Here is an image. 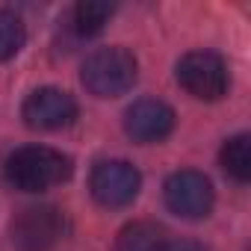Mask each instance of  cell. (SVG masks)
<instances>
[{
	"mask_svg": "<svg viewBox=\"0 0 251 251\" xmlns=\"http://www.w3.org/2000/svg\"><path fill=\"white\" fill-rule=\"evenodd\" d=\"M139 77V62L127 48H98L86 56L80 68V83L95 98H118L130 92Z\"/></svg>",
	"mask_w": 251,
	"mask_h": 251,
	"instance_id": "obj_2",
	"label": "cell"
},
{
	"mask_svg": "<svg viewBox=\"0 0 251 251\" xmlns=\"http://www.w3.org/2000/svg\"><path fill=\"white\" fill-rule=\"evenodd\" d=\"M65 230V216L53 204H30L9 222V239L15 251H50Z\"/></svg>",
	"mask_w": 251,
	"mask_h": 251,
	"instance_id": "obj_4",
	"label": "cell"
},
{
	"mask_svg": "<svg viewBox=\"0 0 251 251\" xmlns=\"http://www.w3.org/2000/svg\"><path fill=\"white\" fill-rule=\"evenodd\" d=\"M175 130V109L160 98H139L124 112V133L139 145H157Z\"/></svg>",
	"mask_w": 251,
	"mask_h": 251,
	"instance_id": "obj_8",
	"label": "cell"
},
{
	"mask_svg": "<svg viewBox=\"0 0 251 251\" xmlns=\"http://www.w3.org/2000/svg\"><path fill=\"white\" fill-rule=\"evenodd\" d=\"M21 118H24V124H27L30 130L56 133V130H65V127L74 124V118H77V100L65 89L42 86V89H33L24 98Z\"/></svg>",
	"mask_w": 251,
	"mask_h": 251,
	"instance_id": "obj_6",
	"label": "cell"
},
{
	"mask_svg": "<svg viewBox=\"0 0 251 251\" xmlns=\"http://www.w3.org/2000/svg\"><path fill=\"white\" fill-rule=\"evenodd\" d=\"M112 12H115V6L106 3V0H80V3H74L65 12V18L59 24L74 42H83V39L98 36L106 27V21L112 18Z\"/></svg>",
	"mask_w": 251,
	"mask_h": 251,
	"instance_id": "obj_9",
	"label": "cell"
},
{
	"mask_svg": "<svg viewBox=\"0 0 251 251\" xmlns=\"http://www.w3.org/2000/svg\"><path fill=\"white\" fill-rule=\"evenodd\" d=\"M163 198L166 207L180 216V219H204L213 210L216 192L213 183L204 172L198 169H180L175 175H169L166 186H163Z\"/></svg>",
	"mask_w": 251,
	"mask_h": 251,
	"instance_id": "obj_7",
	"label": "cell"
},
{
	"mask_svg": "<svg viewBox=\"0 0 251 251\" xmlns=\"http://www.w3.org/2000/svg\"><path fill=\"white\" fill-rule=\"evenodd\" d=\"M219 163H222L227 177H233L236 183H248L251 180V139H248V133H236V136L225 139V145L219 151Z\"/></svg>",
	"mask_w": 251,
	"mask_h": 251,
	"instance_id": "obj_11",
	"label": "cell"
},
{
	"mask_svg": "<svg viewBox=\"0 0 251 251\" xmlns=\"http://www.w3.org/2000/svg\"><path fill=\"white\" fill-rule=\"evenodd\" d=\"M24 42H27L24 18L12 9H0V62L18 56Z\"/></svg>",
	"mask_w": 251,
	"mask_h": 251,
	"instance_id": "obj_12",
	"label": "cell"
},
{
	"mask_svg": "<svg viewBox=\"0 0 251 251\" xmlns=\"http://www.w3.org/2000/svg\"><path fill=\"white\" fill-rule=\"evenodd\" d=\"M166 248H169L166 230L148 219L124 225L115 236V251H166Z\"/></svg>",
	"mask_w": 251,
	"mask_h": 251,
	"instance_id": "obj_10",
	"label": "cell"
},
{
	"mask_svg": "<svg viewBox=\"0 0 251 251\" xmlns=\"http://www.w3.org/2000/svg\"><path fill=\"white\" fill-rule=\"evenodd\" d=\"M92 198L106 210H121L139 198L142 175L127 160H100L89 177Z\"/></svg>",
	"mask_w": 251,
	"mask_h": 251,
	"instance_id": "obj_5",
	"label": "cell"
},
{
	"mask_svg": "<svg viewBox=\"0 0 251 251\" xmlns=\"http://www.w3.org/2000/svg\"><path fill=\"white\" fill-rule=\"evenodd\" d=\"M175 77H177L180 89L189 92L198 100H219L230 89V68L213 50H189V53H183L180 62H177Z\"/></svg>",
	"mask_w": 251,
	"mask_h": 251,
	"instance_id": "obj_3",
	"label": "cell"
},
{
	"mask_svg": "<svg viewBox=\"0 0 251 251\" xmlns=\"http://www.w3.org/2000/svg\"><path fill=\"white\" fill-rule=\"evenodd\" d=\"M166 251H207L201 242H192V239H180V242H169Z\"/></svg>",
	"mask_w": 251,
	"mask_h": 251,
	"instance_id": "obj_13",
	"label": "cell"
},
{
	"mask_svg": "<svg viewBox=\"0 0 251 251\" xmlns=\"http://www.w3.org/2000/svg\"><path fill=\"white\" fill-rule=\"evenodd\" d=\"M74 175V160L50 145H24L3 163V180L18 192H48Z\"/></svg>",
	"mask_w": 251,
	"mask_h": 251,
	"instance_id": "obj_1",
	"label": "cell"
}]
</instances>
